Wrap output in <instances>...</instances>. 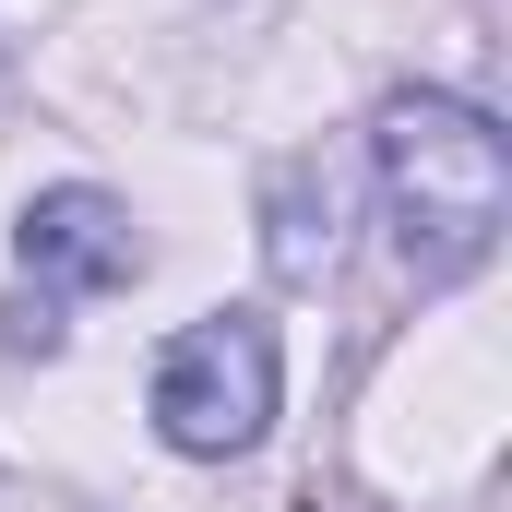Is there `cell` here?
<instances>
[{"mask_svg":"<svg viewBox=\"0 0 512 512\" xmlns=\"http://www.w3.org/2000/svg\"><path fill=\"white\" fill-rule=\"evenodd\" d=\"M262 262H274V286H322L334 274V167L322 155L274 167V191H262Z\"/></svg>","mask_w":512,"mask_h":512,"instance_id":"277c9868","label":"cell"},{"mask_svg":"<svg viewBox=\"0 0 512 512\" xmlns=\"http://www.w3.org/2000/svg\"><path fill=\"white\" fill-rule=\"evenodd\" d=\"M274 393H286V346L262 310H203L167 334L155 358V441L191 453V465H227L274 429Z\"/></svg>","mask_w":512,"mask_h":512,"instance_id":"7a4b0ae2","label":"cell"},{"mask_svg":"<svg viewBox=\"0 0 512 512\" xmlns=\"http://www.w3.org/2000/svg\"><path fill=\"white\" fill-rule=\"evenodd\" d=\"M12 262H24V298H108V286L143 274V239H131V203H120V191L60 179V191L24 203Z\"/></svg>","mask_w":512,"mask_h":512,"instance_id":"3957f363","label":"cell"},{"mask_svg":"<svg viewBox=\"0 0 512 512\" xmlns=\"http://www.w3.org/2000/svg\"><path fill=\"white\" fill-rule=\"evenodd\" d=\"M370 167H382V215H393V251H405L417 286H453V274H477L501 251L512 143L489 108H465L441 84H405L370 120Z\"/></svg>","mask_w":512,"mask_h":512,"instance_id":"6da1fadb","label":"cell"}]
</instances>
